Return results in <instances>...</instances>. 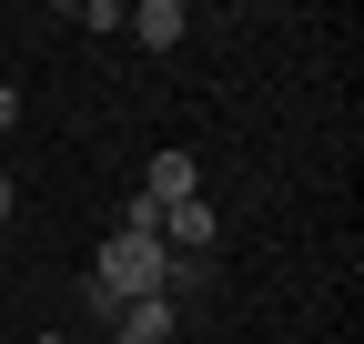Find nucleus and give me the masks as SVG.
Instances as JSON below:
<instances>
[{
	"label": "nucleus",
	"mask_w": 364,
	"mask_h": 344,
	"mask_svg": "<svg viewBox=\"0 0 364 344\" xmlns=\"http://www.w3.org/2000/svg\"><path fill=\"white\" fill-rule=\"evenodd\" d=\"M122 31L142 41V51H182V31H193V21H182V0H142V11H122Z\"/></svg>",
	"instance_id": "nucleus-1"
},
{
	"label": "nucleus",
	"mask_w": 364,
	"mask_h": 344,
	"mask_svg": "<svg viewBox=\"0 0 364 344\" xmlns=\"http://www.w3.org/2000/svg\"><path fill=\"white\" fill-rule=\"evenodd\" d=\"M142 193H152V203H193V193H203V172H193V152H152V172H142Z\"/></svg>",
	"instance_id": "nucleus-2"
},
{
	"label": "nucleus",
	"mask_w": 364,
	"mask_h": 344,
	"mask_svg": "<svg viewBox=\"0 0 364 344\" xmlns=\"http://www.w3.org/2000/svg\"><path fill=\"white\" fill-rule=\"evenodd\" d=\"M112 334H122V344H172V294H152V304H122Z\"/></svg>",
	"instance_id": "nucleus-3"
},
{
	"label": "nucleus",
	"mask_w": 364,
	"mask_h": 344,
	"mask_svg": "<svg viewBox=\"0 0 364 344\" xmlns=\"http://www.w3.org/2000/svg\"><path fill=\"white\" fill-rule=\"evenodd\" d=\"M11 213H21V183H11V172H0V233H11Z\"/></svg>",
	"instance_id": "nucleus-4"
},
{
	"label": "nucleus",
	"mask_w": 364,
	"mask_h": 344,
	"mask_svg": "<svg viewBox=\"0 0 364 344\" xmlns=\"http://www.w3.org/2000/svg\"><path fill=\"white\" fill-rule=\"evenodd\" d=\"M11 122H21V92H11V81H0V132H11Z\"/></svg>",
	"instance_id": "nucleus-5"
},
{
	"label": "nucleus",
	"mask_w": 364,
	"mask_h": 344,
	"mask_svg": "<svg viewBox=\"0 0 364 344\" xmlns=\"http://www.w3.org/2000/svg\"><path fill=\"white\" fill-rule=\"evenodd\" d=\"M41 344H71V334H41Z\"/></svg>",
	"instance_id": "nucleus-6"
}]
</instances>
